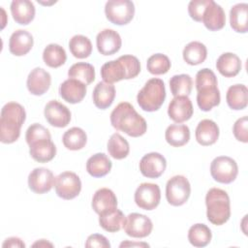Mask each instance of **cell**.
<instances>
[{"mask_svg":"<svg viewBox=\"0 0 248 248\" xmlns=\"http://www.w3.org/2000/svg\"><path fill=\"white\" fill-rule=\"evenodd\" d=\"M111 126L130 137L138 138L145 134L147 124L135 108L128 102L119 103L110 113Z\"/></svg>","mask_w":248,"mask_h":248,"instance_id":"obj_1","label":"cell"},{"mask_svg":"<svg viewBox=\"0 0 248 248\" xmlns=\"http://www.w3.org/2000/svg\"><path fill=\"white\" fill-rule=\"evenodd\" d=\"M26 119L24 108L16 102H9L1 109L0 140L13 143L20 136V128Z\"/></svg>","mask_w":248,"mask_h":248,"instance_id":"obj_2","label":"cell"},{"mask_svg":"<svg viewBox=\"0 0 248 248\" xmlns=\"http://www.w3.org/2000/svg\"><path fill=\"white\" fill-rule=\"evenodd\" d=\"M140 72V60L131 54L106 62L101 68V77L107 83L112 84L122 79L136 78Z\"/></svg>","mask_w":248,"mask_h":248,"instance_id":"obj_3","label":"cell"},{"mask_svg":"<svg viewBox=\"0 0 248 248\" xmlns=\"http://www.w3.org/2000/svg\"><path fill=\"white\" fill-rule=\"evenodd\" d=\"M206 217L216 226L225 224L231 217V202L229 195L220 188H211L205 196Z\"/></svg>","mask_w":248,"mask_h":248,"instance_id":"obj_4","label":"cell"},{"mask_svg":"<svg viewBox=\"0 0 248 248\" xmlns=\"http://www.w3.org/2000/svg\"><path fill=\"white\" fill-rule=\"evenodd\" d=\"M165 99V83L162 79L157 78L148 79L137 95L139 106L141 109L148 112L158 110L164 104Z\"/></svg>","mask_w":248,"mask_h":248,"instance_id":"obj_5","label":"cell"},{"mask_svg":"<svg viewBox=\"0 0 248 248\" xmlns=\"http://www.w3.org/2000/svg\"><path fill=\"white\" fill-rule=\"evenodd\" d=\"M105 14L111 23L125 25L134 17L135 5L130 0H109L106 3Z\"/></svg>","mask_w":248,"mask_h":248,"instance_id":"obj_6","label":"cell"},{"mask_svg":"<svg viewBox=\"0 0 248 248\" xmlns=\"http://www.w3.org/2000/svg\"><path fill=\"white\" fill-rule=\"evenodd\" d=\"M238 167L236 162L228 156H218L210 164V174L212 178L223 184H230L236 178Z\"/></svg>","mask_w":248,"mask_h":248,"instance_id":"obj_7","label":"cell"},{"mask_svg":"<svg viewBox=\"0 0 248 248\" xmlns=\"http://www.w3.org/2000/svg\"><path fill=\"white\" fill-rule=\"evenodd\" d=\"M191 194L189 180L183 175H174L170 178L166 185V198L170 204L180 206L184 204Z\"/></svg>","mask_w":248,"mask_h":248,"instance_id":"obj_8","label":"cell"},{"mask_svg":"<svg viewBox=\"0 0 248 248\" xmlns=\"http://www.w3.org/2000/svg\"><path fill=\"white\" fill-rule=\"evenodd\" d=\"M56 195L63 200H73L81 191V181L78 175L73 171H64L58 174L54 180Z\"/></svg>","mask_w":248,"mask_h":248,"instance_id":"obj_9","label":"cell"},{"mask_svg":"<svg viewBox=\"0 0 248 248\" xmlns=\"http://www.w3.org/2000/svg\"><path fill=\"white\" fill-rule=\"evenodd\" d=\"M136 204L144 210L155 209L161 200V190L157 184L154 183H141L135 192Z\"/></svg>","mask_w":248,"mask_h":248,"instance_id":"obj_10","label":"cell"},{"mask_svg":"<svg viewBox=\"0 0 248 248\" xmlns=\"http://www.w3.org/2000/svg\"><path fill=\"white\" fill-rule=\"evenodd\" d=\"M124 232L127 235L135 238H143L148 236L153 229V224L150 218L140 213H130L123 225Z\"/></svg>","mask_w":248,"mask_h":248,"instance_id":"obj_11","label":"cell"},{"mask_svg":"<svg viewBox=\"0 0 248 248\" xmlns=\"http://www.w3.org/2000/svg\"><path fill=\"white\" fill-rule=\"evenodd\" d=\"M167 168L165 157L158 152H150L145 154L140 161V170L141 174L147 178L160 177Z\"/></svg>","mask_w":248,"mask_h":248,"instance_id":"obj_12","label":"cell"},{"mask_svg":"<svg viewBox=\"0 0 248 248\" xmlns=\"http://www.w3.org/2000/svg\"><path fill=\"white\" fill-rule=\"evenodd\" d=\"M55 177L46 168H36L28 175V186L36 194H45L51 190Z\"/></svg>","mask_w":248,"mask_h":248,"instance_id":"obj_13","label":"cell"},{"mask_svg":"<svg viewBox=\"0 0 248 248\" xmlns=\"http://www.w3.org/2000/svg\"><path fill=\"white\" fill-rule=\"evenodd\" d=\"M45 117L48 124L57 128L66 127L71 121V111L62 103L52 100L49 101L44 110Z\"/></svg>","mask_w":248,"mask_h":248,"instance_id":"obj_14","label":"cell"},{"mask_svg":"<svg viewBox=\"0 0 248 248\" xmlns=\"http://www.w3.org/2000/svg\"><path fill=\"white\" fill-rule=\"evenodd\" d=\"M194 112L193 105L188 96H176L170 102L168 114L171 120L176 123H182L189 120Z\"/></svg>","mask_w":248,"mask_h":248,"instance_id":"obj_15","label":"cell"},{"mask_svg":"<svg viewBox=\"0 0 248 248\" xmlns=\"http://www.w3.org/2000/svg\"><path fill=\"white\" fill-rule=\"evenodd\" d=\"M98 51L103 55H112L116 53L122 45L120 35L113 29H104L96 37Z\"/></svg>","mask_w":248,"mask_h":248,"instance_id":"obj_16","label":"cell"},{"mask_svg":"<svg viewBox=\"0 0 248 248\" xmlns=\"http://www.w3.org/2000/svg\"><path fill=\"white\" fill-rule=\"evenodd\" d=\"M51 77L49 73L39 67L33 69L29 73L26 80L28 91L35 96H41L45 94L49 89Z\"/></svg>","mask_w":248,"mask_h":248,"instance_id":"obj_17","label":"cell"},{"mask_svg":"<svg viewBox=\"0 0 248 248\" xmlns=\"http://www.w3.org/2000/svg\"><path fill=\"white\" fill-rule=\"evenodd\" d=\"M86 84L75 79L68 78L59 86V94L62 99L70 104L80 103L86 95Z\"/></svg>","mask_w":248,"mask_h":248,"instance_id":"obj_18","label":"cell"},{"mask_svg":"<svg viewBox=\"0 0 248 248\" xmlns=\"http://www.w3.org/2000/svg\"><path fill=\"white\" fill-rule=\"evenodd\" d=\"M202 21L210 31H218L222 29L226 23V15L223 8L213 0H209Z\"/></svg>","mask_w":248,"mask_h":248,"instance_id":"obj_19","label":"cell"},{"mask_svg":"<svg viewBox=\"0 0 248 248\" xmlns=\"http://www.w3.org/2000/svg\"><path fill=\"white\" fill-rule=\"evenodd\" d=\"M33 44L34 39L31 33L23 29H18L10 37L9 50L16 56H23L31 50Z\"/></svg>","mask_w":248,"mask_h":248,"instance_id":"obj_20","label":"cell"},{"mask_svg":"<svg viewBox=\"0 0 248 248\" xmlns=\"http://www.w3.org/2000/svg\"><path fill=\"white\" fill-rule=\"evenodd\" d=\"M91 205L98 215H102L117 208V199L110 189L101 188L95 192Z\"/></svg>","mask_w":248,"mask_h":248,"instance_id":"obj_21","label":"cell"},{"mask_svg":"<svg viewBox=\"0 0 248 248\" xmlns=\"http://www.w3.org/2000/svg\"><path fill=\"white\" fill-rule=\"evenodd\" d=\"M30 156L39 163H47L56 155V147L51 139H41L29 144Z\"/></svg>","mask_w":248,"mask_h":248,"instance_id":"obj_22","label":"cell"},{"mask_svg":"<svg viewBox=\"0 0 248 248\" xmlns=\"http://www.w3.org/2000/svg\"><path fill=\"white\" fill-rule=\"evenodd\" d=\"M11 13L14 20L20 25L29 24L35 17V6L28 0H14L11 3Z\"/></svg>","mask_w":248,"mask_h":248,"instance_id":"obj_23","label":"cell"},{"mask_svg":"<svg viewBox=\"0 0 248 248\" xmlns=\"http://www.w3.org/2000/svg\"><path fill=\"white\" fill-rule=\"evenodd\" d=\"M219 138V127L211 119H202L196 128V140L203 146L214 144Z\"/></svg>","mask_w":248,"mask_h":248,"instance_id":"obj_24","label":"cell"},{"mask_svg":"<svg viewBox=\"0 0 248 248\" xmlns=\"http://www.w3.org/2000/svg\"><path fill=\"white\" fill-rule=\"evenodd\" d=\"M94 105L100 109H106L111 106L115 98V87L105 81L97 83L92 94Z\"/></svg>","mask_w":248,"mask_h":248,"instance_id":"obj_25","label":"cell"},{"mask_svg":"<svg viewBox=\"0 0 248 248\" xmlns=\"http://www.w3.org/2000/svg\"><path fill=\"white\" fill-rule=\"evenodd\" d=\"M216 68L222 76L226 78H232L240 72L241 60L232 52H225L218 57L216 61Z\"/></svg>","mask_w":248,"mask_h":248,"instance_id":"obj_26","label":"cell"},{"mask_svg":"<svg viewBox=\"0 0 248 248\" xmlns=\"http://www.w3.org/2000/svg\"><path fill=\"white\" fill-rule=\"evenodd\" d=\"M112 167V163L105 153H96L86 162V170L93 177L107 175Z\"/></svg>","mask_w":248,"mask_h":248,"instance_id":"obj_27","label":"cell"},{"mask_svg":"<svg viewBox=\"0 0 248 248\" xmlns=\"http://www.w3.org/2000/svg\"><path fill=\"white\" fill-rule=\"evenodd\" d=\"M230 24L237 33H246L248 31L247 3H238L232 7L230 11Z\"/></svg>","mask_w":248,"mask_h":248,"instance_id":"obj_28","label":"cell"},{"mask_svg":"<svg viewBox=\"0 0 248 248\" xmlns=\"http://www.w3.org/2000/svg\"><path fill=\"white\" fill-rule=\"evenodd\" d=\"M228 106L234 110H241L248 104V89L244 84H234L229 87L226 94Z\"/></svg>","mask_w":248,"mask_h":248,"instance_id":"obj_29","label":"cell"},{"mask_svg":"<svg viewBox=\"0 0 248 248\" xmlns=\"http://www.w3.org/2000/svg\"><path fill=\"white\" fill-rule=\"evenodd\" d=\"M165 139L173 147L183 146L190 140L189 127L184 124H171L165 132Z\"/></svg>","mask_w":248,"mask_h":248,"instance_id":"obj_30","label":"cell"},{"mask_svg":"<svg viewBox=\"0 0 248 248\" xmlns=\"http://www.w3.org/2000/svg\"><path fill=\"white\" fill-rule=\"evenodd\" d=\"M221 96L217 86L204 87L198 90L197 104L202 111H209L220 104Z\"/></svg>","mask_w":248,"mask_h":248,"instance_id":"obj_31","label":"cell"},{"mask_svg":"<svg viewBox=\"0 0 248 248\" xmlns=\"http://www.w3.org/2000/svg\"><path fill=\"white\" fill-rule=\"evenodd\" d=\"M182 55L187 64L196 66L204 62L207 56V49L202 43L194 41L185 46Z\"/></svg>","mask_w":248,"mask_h":248,"instance_id":"obj_32","label":"cell"},{"mask_svg":"<svg viewBox=\"0 0 248 248\" xmlns=\"http://www.w3.org/2000/svg\"><path fill=\"white\" fill-rule=\"evenodd\" d=\"M125 218L123 212L120 209L115 208L109 212L99 215V224L105 231L108 232H116L123 228Z\"/></svg>","mask_w":248,"mask_h":248,"instance_id":"obj_33","label":"cell"},{"mask_svg":"<svg viewBox=\"0 0 248 248\" xmlns=\"http://www.w3.org/2000/svg\"><path fill=\"white\" fill-rule=\"evenodd\" d=\"M43 60L50 68H58L67 60L65 49L57 44L47 45L43 52Z\"/></svg>","mask_w":248,"mask_h":248,"instance_id":"obj_34","label":"cell"},{"mask_svg":"<svg viewBox=\"0 0 248 248\" xmlns=\"http://www.w3.org/2000/svg\"><path fill=\"white\" fill-rule=\"evenodd\" d=\"M62 142L67 149L79 150L85 146L87 142V136L81 128L73 127L64 133Z\"/></svg>","mask_w":248,"mask_h":248,"instance_id":"obj_35","label":"cell"},{"mask_svg":"<svg viewBox=\"0 0 248 248\" xmlns=\"http://www.w3.org/2000/svg\"><path fill=\"white\" fill-rule=\"evenodd\" d=\"M212 233L204 224H195L188 231V240L195 247H204L211 241Z\"/></svg>","mask_w":248,"mask_h":248,"instance_id":"obj_36","label":"cell"},{"mask_svg":"<svg viewBox=\"0 0 248 248\" xmlns=\"http://www.w3.org/2000/svg\"><path fill=\"white\" fill-rule=\"evenodd\" d=\"M68 76L70 78L78 79L88 85L95 79V69L89 63L78 62L70 67Z\"/></svg>","mask_w":248,"mask_h":248,"instance_id":"obj_37","label":"cell"},{"mask_svg":"<svg viewBox=\"0 0 248 248\" xmlns=\"http://www.w3.org/2000/svg\"><path fill=\"white\" fill-rule=\"evenodd\" d=\"M108 151L112 158L121 160L128 156L130 152V145L127 140L120 134L114 133L110 136L108 141Z\"/></svg>","mask_w":248,"mask_h":248,"instance_id":"obj_38","label":"cell"},{"mask_svg":"<svg viewBox=\"0 0 248 248\" xmlns=\"http://www.w3.org/2000/svg\"><path fill=\"white\" fill-rule=\"evenodd\" d=\"M69 48L71 53L79 59L87 58L92 52L91 41L83 35H75L70 39Z\"/></svg>","mask_w":248,"mask_h":248,"instance_id":"obj_39","label":"cell"},{"mask_svg":"<svg viewBox=\"0 0 248 248\" xmlns=\"http://www.w3.org/2000/svg\"><path fill=\"white\" fill-rule=\"evenodd\" d=\"M193 87L192 78L187 74L175 75L170 79V88L171 94L176 96H188L190 95Z\"/></svg>","mask_w":248,"mask_h":248,"instance_id":"obj_40","label":"cell"},{"mask_svg":"<svg viewBox=\"0 0 248 248\" xmlns=\"http://www.w3.org/2000/svg\"><path fill=\"white\" fill-rule=\"evenodd\" d=\"M170 61L169 57L163 53H155L151 55L146 62L147 71L152 75H164L170 69Z\"/></svg>","mask_w":248,"mask_h":248,"instance_id":"obj_41","label":"cell"},{"mask_svg":"<svg viewBox=\"0 0 248 248\" xmlns=\"http://www.w3.org/2000/svg\"><path fill=\"white\" fill-rule=\"evenodd\" d=\"M195 83H196V89L198 91L204 87L217 86L218 80L212 70L208 68H203L197 73Z\"/></svg>","mask_w":248,"mask_h":248,"instance_id":"obj_42","label":"cell"},{"mask_svg":"<svg viewBox=\"0 0 248 248\" xmlns=\"http://www.w3.org/2000/svg\"><path fill=\"white\" fill-rule=\"evenodd\" d=\"M41 139H51L49 131L39 123H34L28 127L25 134V140L28 145L38 140Z\"/></svg>","mask_w":248,"mask_h":248,"instance_id":"obj_43","label":"cell"},{"mask_svg":"<svg viewBox=\"0 0 248 248\" xmlns=\"http://www.w3.org/2000/svg\"><path fill=\"white\" fill-rule=\"evenodd\" d=\"M209 0H192L188 5V13L192 19L195 21H202L203 13Z\"/></svg>","mask_w":248,"mask_h":248,"instance_id":"obj_44","label":"cell"},{"mask_svg":"<svg viewBox=\"0 0 248 248\" xmlns=\"http://www.w3.org/2000/svg\"><path fill=\"white\" fill-rule=\"evenodd\" d=\"M247 124H248V117L243 116L238 118L232 127V133L235 139L241 142L246 143L248 141V132H247Z\"/></svg>","mask_w":248,"mask_h":248,"instance_id":"obj_45","label":"cell"},{"mask_svg":"<svg viewBox=\"0 0 248 248\" xmlns=\"http://www.w3.org/2000/svg\"><path fill=\"white\" fill-rule=\"evenodd\" d=\"M85 247H98V248H109L110 243L108 242V238L99 233L90 234L85 242Z\"/></svg>","mask_w":248,"mask_h":248,"instance_id":"obj_46","label":"cell"},{"mask_svg":"<svg viewBox=\"0 0 248 248\" xmlns=\"http://www.w3.org/2000/svg\"><path fill=\"white\" fill-rule=\"evenodd\" d=\"M2 247H21V248H24L25 244L20 238L16 237V236H12V237L7 238L4 241V243L2 244Z\"/></svg>","mask_w":248,"mask_h":248,"instance_id":"obj_47","label":"cell"},{"mask_svg":"<svg viewBox=\"0 0 248 248\" xmlns=\"http://www.w3.org/2000/svg\"><path fill=\"white\" fill-rule=\"evenodd\" d=\"M149 247V244L144 243V242H131L129 240L123 241L120 243L119 247Z\"/></svg>","mask_w":248,"mask_h":248,"instance_id":"obj_48","label":"cell"},{"mask_svg":"<svg viewBox=\"0 0 248 248\" xmlns=\"http://www.w3.org/2000/svg\"><path fill=\"white\" fill-rule=\"evenodd\" d=\"M32 246H33V247H36V246H39V247H46V246H50V247H52L53 245H52V243H50V242L46 241V239H41V240H39V241H37V242L33 243V245H32Z\"/></svg>","mask_w":248,"mask_h":248,"instance_id":"obj_49","label":"cell"}]
</instances>
